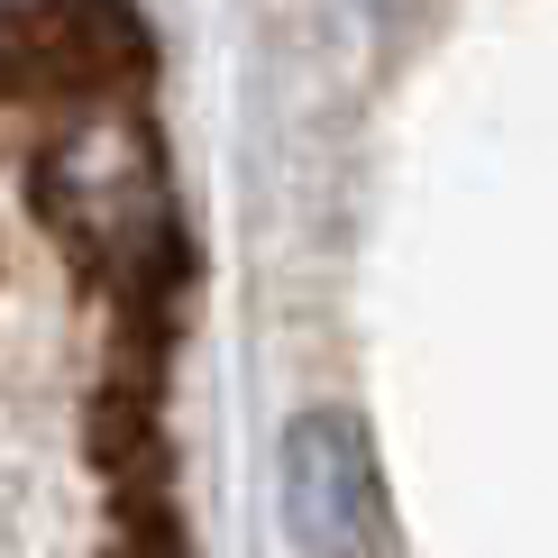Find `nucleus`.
I'll return each instance as SVG.
<instances>
[{
	"label": "nucleus",
	"mask_w": 558,
	"mask_h": 558,
	"mask_svg": "<svg viewBox=\"0 0 558 558\" xmlns=\"http://www.w3.org/2000/svg\"><path fill=\"white\" fill-rule=\"evenodd\" d=\"M284 522L312 558H376L393 541L376 439L348 412H302L284 430Z\"/></svg>",
	"instance_id": "f03ea898"
},
{
	"label": "nucleus",
	"mask_w": 558,
	"mask_h": 558,
	"mask_svg": "<svg viewBox=\"0 0 558 558\" xmlns=\"http://www.w3.org/2000/svg\"><path fill=\"white\" fill-rule=\"evenodd\" d=\"M183 220L137 0H0V558H193Z\"/></svg>",
	"instance_id": "f257e3e1"
}]
</instances>
